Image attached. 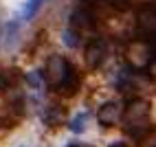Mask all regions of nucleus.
<instances>
[{
	"label": "nucleus",
	"instance_id": "obj_1",
	"mask_svg": "<svg viewBox=\"0 0 156 147\" xmlns=\"http://www.w3.org/2000/svg\"><path fill=\"white\" fill-rule=\"evenodd\" d=\"M70 68V64L62 57V55H53V57H48V61H46V81H48V86L51 88H57L59 86V81L64 79V75H66V70Z\"/></svg>",
	"mask_w": 156,
	"mask_h": 147
},
{
	"label": "nucleus",
	"instance_id": "obj_2",
	"mask_svg": "<svg viewBox=\"0 0 156 147\" xmlns=\"http://www.w3.org/2000/svg\"><path fill=\"white\" fill-rule=\"evenodd\" d=\"M106 53H108V48H106V42H103L101 37H95V40H90L88 44H86V64L90 68H97L101 66V61L106 59Z\"/></svg>",
	"mask_w": 156,
	"mask_h": 147
},
{
	"label": "nucleus",
	"instance_id": "obj_3",
	"mask_svg": "<svg viewBox=\"0 0 156 147\" xmlns=\"http://www.w3.org/2000/svg\"><path fill=\"white\" fill-rule=\"evenodd\" d=\"M136 29L152 40L154 29H156V13H154V7L152 5H143L139 9V13H136Z\"/></svg>",
	"mask_w": 156,
	"mask_h": 147
},
{
	"label": "nucleus",
	"instance_id": "obj_4",
	"mask_svg": "<svg viewBox=\"0 0 156 147\" xmlns=\"http://www.w3.org/2000/svg\"><path fill=\"white\" fill-rule=\"evenodd\" d=\"M70 26L79 31V33H86V31H92L95 29V16H92V11H88V9H75V11L70 13Z\"/></svg>",
	"mask_w": 156,
	"mask_h": 147
},
{
	"label": "nucleus",
	"instance_id": "obj_5",
	"mask_svg": "<svg viewBox=\"0 0 156 147\" xmlns=\"http://www.w3.org/2000/svg\"><path fill=\"white\" fill-rule=\"evenodd\" d=\"M121 114H123V106L119 101H108V103H103V106L99 108L97 112V119L101 125H114L119 119H121Z\"/></svg>",
	"mask_w": 156,
	"mask_h": 147
},
{
	"label": "nucleus",
	"instance_id": "obj_6",
	"mask_svg": "<svg viewBox=\"0 0 156 147\" xmlns=\"http://www.w3.org/2000/svg\"><path fill=\"white\" fill-rule=\"evenodd\" d=\"M145 114H147V103H145L143 99H132L126 106V110H123V117H126V121L132 125V128L136 123H143Z\"/></svg>",
	"mask_w": 156,
	"mask_h": 147
},
{
	"label": "nucleus",
	"instance_id": "obj_7",
	"mask_svg": "<svg viewBox=\"0 0 156 147\" xmlns=\"http://www.w3.org/2000/svg\"><path fill=\"white\" fill-rule=\"evenodd\" d=\"M77 88H79V75L75 72V68H68L66 70V75H64V79L59 81V86L55 88L59 94H64V97H70V94H75L77 92Z\"/></svg>",
	"mask_w": 156,
	"mask_h": 147
},
{
	"label": "nucleus",
	"instance_id": "obj_8",
	"mask_svg": "<svg viewBox=\"0 0 156 147\" xmlns=\"http://www.w3.org/2000/svg\"><path fill=\"white\" fill-rule=\"evenodd\" d=\"M20 79H22V72H20L18 68H5L2 72H0V90H11L16 88Z\"/></svg>",
	"mask_w": 156,
	"mask_h": 147
},
{
	"label": "nucleus",
	"instance_id": "obj_9",
	"mask_svg": "<svg viewBox=\"0 0 156 147\" xmlns=\"http://www.w3.org/2000/svg\"><path fill=\"white\" fill-rule=\"evenodd\" d=\"M62 117H64V110H62V108H53V110H48L46 121H48V123H59Z\"/></svg>",
	"mask_w": 156,
	"mask_h": 147
},
{
	"label": "nucleus",
	"instance_id": "obj_10",
	"mask_svg": "<svg viewBox=\"0 0 156 147\" xmlns=\"http://www.w3.org/2000/svg\"><path fill=\"white\" fill-rule=\"evenodd\" d=\"M40 5H42V0H29L27 7H24V18H31V16L35 13V9H37Z\"/></svg>",
	"mask_w": 156,
	"mask_h": 147
},
{
	"label": "nucleus",
	"instance_id": "obj_11",
	"mask_svg": "<svg viewBox=\"0 0 156 147\" xmlns=\"http://www.w3.org/2000/svg\"><path fill=\"white\" fill-rule=\"evenodd\" d=\"M79 2H81V9H88V11H92L95 7L101 5V0H79Z\"/></svg>",
	"mask_w": 156,
	"mask_h": 147
},
{
	"label": "nucleus",
	"instance_id": "obj_12",
	"mask_svg": "<svg viewBox=\"0 0 156 147\" xmlns=\"http://www.w3.org/2000/svg\"><path fill=\"white\" fill-rule=\"evenodd\" d=\"M66 42H68V44H77L79 35H73V31H68V33H66Z\"/></svg>",
	"mask_w": 156,
	"mask_h": 147
},
{
	"label": "nucleus",
	"instance_id": "obj_13",
	"mask_svg": "<svg viewBox=\"0 0 156 147\" xmlns=\"http://www.w3.org/2000/svg\"><path fill=\"white\" fill-rule=\"evenodd\" d=\"M110 147H128V145H126V143H123V141H117V143H112Z\"/></svg>",
	"mask_w": 156,
	"mask_h": 147
}]
</instances>
